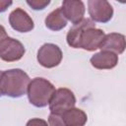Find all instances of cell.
Returning <instances> with one entry per match:
<instances>
[{"label":"cell","mask_w":126,"mask_h":126,"mask_svg":"<svg viewBox=\"0 0 126 126\" xmlns=\"http://www.w3.org/2000/svg\"><path fill=\"white\" fill-rule=\"evenodd\" d=\"M44 24L48 30L53 32H58L63 30L67 26V20L64 17L61 8H57L46 16L44 20Z\"/></svg>","instance_id":"obj_14"},{"label":"cell","mask_w":126,"mask_h":126,"mask_svg":"<svg viewBox=\"0 0 126 126\" xmlns=\"http://www.w3.org/2000/svg\"><path fill=\"white\" fill-rule=\"evenodd\" d=\"M90 27H95V24L94 22H93L91 19H88V18H84L80 23L73 25V27L69 30L66 36L68 45L73 48H79L80 35L87 28H90Z\"/></svg>","instance_id":"obj_13"},{"label":"cell","mask_w":126,"mask_h":126,"mask_svg":"<svg viewBox=\"0 0 126 126\" xmlns=\"http://www.w3.org/2000/svg\"><path fill=\"white\" fill-rule=\"evenodd\" d=\"M125 46L126 43L124 34L118 32H110L104 35L99 49L100 51H110L118 55L124 52Z\"/></svg>","instance_id":"obj_11"},{"label":"cell","mask_w":126,"mask_h":126,"mask_svg":"<svg viewBox=\"0 0 126 126\" xmlns=\"http://www.w3.org/2000/svg\"><path fill=\"white\" fill-rule=\"evenodd\" d=\"M27 4L32 10L38 11L46 8L50 4V1L49 0H27Z\"/></svg>","instance_id":"obj_15"},{"label":"cell","mask_w":126,"mask_h":126,"mask_svg":"<svg viewBox=\"0 0 126 126\" xmlns=\"http://www.w3.org/2000/svg\"><path fill=\"white\" fill-rule=\"evenodd\" d=\"M76 96L74 93L67 88H60L55 91L50 102V113H62L72 107H75Z\"/></svg>","instance_id":"obj_4"},{"label":"cell","mask_w":126,"mask_h":126,"mask_svg":"<svg viewBox=\"0 0 126 126\" xmlns=\"http://www.w3.org/2000/svg\"><path fill=\"white\" fill-rule=\"evenodd\" d=\"M61 11L66 20H69L73 25H76L84 19L86 8L83 1L65 0L62 2Z\"/></svg>","instance_id":"obj_10"},{"label":"cell","mask_w":126,"mask_h":126,"mask_svg":"<svg viewBox=\"0 0 126 126\" xmlns=\"http://www.w3.org/2000/svg\"><path fill=\"white\" fill-rule=\"evenodd\" d=\"M31 79L22 69H9L2 73L0 90L2 95L10 97H21L26 94Z\"/></svg>","instance_id":"obj_1"},{"label":"cell","mask_w":126,"mask_h":126,"mask_svg":"<svg viewBox=\"0 0 126 126\" xmlns=\"http://www.w3.org/2000/svg\"><path fill=\"white\" fill-rule=\"evenodd\" d=\"M88 121L86 112L80 108L72 107L62 113H50L48 116L49 126H85Z\"/></svg>","instance_id":"obj_3"},{"label":"cell","mask_w":126,"mask_h":126,"mask_svg":"<svg viewBox=\"0 0 126 126\" xmlns=\"http://www.w3.org/2000/svg\"><path fill=\"white\" fill-rule=\"evenodd\" d=\"M105 33L102 30L95 27L87 28L80 35L79 48H83L87 51H94L99 48Z\"/></svg>","instance_id":"obj_8"},{"label":"cell","mask_w":126,"mask_h":126,"mask_svg":"<svg viewBox=\"0 0 126 126\" xmlns=\"http://www.w3.org/2000/svg\"><path fill=\"white\" fill-rule=\"evenodd\" d=\"M63 58L60 47L54 43H44L39 47L36 55L37 62L44 68H54L58 66Z\"/></svg>","instance_id":"obj_5"},{"label":"cell","mask_w":126,"mask_h":126,"mask_svg":"<svg viewBox=\"0 0 126 126\" xmlns=\"http://www.w3.org/2000/svg\"><path fill=\"white\" fill-rule=\"evenodd\" d=\"M9 24L13 30L19 32H29L34 28L32 19L22 8H16L10 13Z\"/></svg>","instance_id":"obj_9"},{"label":"cell","mask_w":126,"mask_h":126,"mask_svg":"<svg viewBox=\"0 0 126 126\" xmlns=\"http://www.w3.org/2000/svg\"><path fill=\"white\" fill-rule=\"evenodd\" d=\"M88 11L91 20L94 23H107L113 16V8L106 0H89Z\"/></svg>","instance_id":"obj_7"},{"label":"cell","mask_w":126,"mask_h":126,"mask_svg":"<svg viewBox=\"0 0 126 126\" xmlns=\"http://www.w3.org/2000/svg\"><path fill=\"white\" fill-rule=\"evenodd\" d=\"M7 36H8V34H7V32H6L5 28H4L2 25H0V42H1L3 39H5Z\"/></svg>","instance_id":"obj_18"},{"label":"cell","mask_w":126,"mask_h":126,"mask_svg":"<svg viewBox=\"0 0 126 126\" xmlns=\"http://www.w3.org/2000/svg\"><path fill=\"white\" fill-rule=\"evenodd\" d=\"M26 52L24 44L13 37L7 36L0 42V58L5 62L20 60Z\"/></svg>","instance_id":"obj_6"},{"label":"cell","mask_w":126,"mask_h":126,"mask_svg":"<svg viewBox=\"0 0 126 126\" xmlns=\"http://www.w3.org/2000/svg\"><path fill=\"white\" fill-rule=\"evenodd\" d=\"M12 4L13 2L10 0H0V13L5 12Z\"/></svg>","instance_id":"obj_17"},{"label":"cell","mask_w":126,"mask_h":126,"mask_svg":"<svg viewBox=\"0 0 126 126\" xmlns=\"http://www.w3.org/2000/svg\"><path fill=\"white\" fill-rule=\"evenodd\" d=\"M2 73H3V72H2V71H0V80H1V76H2ZM1 95H2V93H1V90H0V96H1Z\"/></svg>","instance_id":"obj_19"},{"label":"cell","mask_w":126,"mask_h":126,"mask_svg":"<svg viewBox=\"0 0 126 126\" xmlns=\"http://www.w3.org/2000/svg\"><path fill=\"white\" fill-rule=\"evenodd\" d=\"M55 91V87L51 82L44 78L36 77L30 82L28 87L29 101L35 107H45L49 104Z\"/></svg>","instance_id":"obj_2"},{"label":"cell","mask_w":126,"mask_h":126,"mask_svg":"<svg viewBox=\"0 0 126 126\" xmlns=\"http://www.w3.org/2000/svg\"><path fill=\"white\" fill-rule=\"evenodd\" d=\"M26 126H49V125L45 120L41 118H32L27 122Z\"/></svg>","instance_id":"obj_16"},{"label":"cell","mask_w":126,"mask_h":126,"mask_svg":"<svg viewBox=\"0 0 126 126\" xmlns=\"http://www.w3.org/2000/svg\"><path fill=\"white\" fill-rule=\"evenodd\" d=\"M90 62L93 67L98 70L112 69L118 64V55L110 51H99L91 57Z\"/></svg>","instance_id":"obj_12"}]
</instances>
